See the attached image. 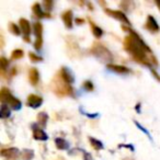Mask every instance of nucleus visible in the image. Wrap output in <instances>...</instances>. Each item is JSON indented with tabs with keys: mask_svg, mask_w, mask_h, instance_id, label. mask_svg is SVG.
<instances>
[{
	"mask_svg": "<svg viewBox=\"0 0 160 160\" xmlns=\"http://www.w3.org/2000/svg\"><path fill=\"white\" fill-rule=\"evenodd\" d=\"M19 24H20V29H21V31H22V33L25 35L24 41L30 42L29 35H30V33H31V25H30V22L27 20V19H21Z\"/></svg>",
	"mask_w": 160,
	"mask_h": 160,
	"instance_id": "39448f33",
	"label": "nucleus"
},
{
	"mask_svg": "<svg viewBox=\"0 0 160 160\" xmlns=\"http://www.w3.org/2000/svg\"><path fill=\"white\" fill-rule=\"evenodd\" d=\"M29 56H30V59H31L32 62H42V59H43L41 56L36 55V54H34V53H30Z\"/></svg>",
	"mask_w": 160,
	"mask_h": 160,
	"instance_id": "bb28decb",
	"label": "nucleus"
},
{
	"mask_svg": "<svg viewBox=\"0 0 160 160\" xmlns=\"http://www.w3.org/2000/svg\"><path fill=\"white\" fill-rule=\"evenodd\" d=\"M33 137L35 138L36 140H46L47 138H48L44 131L38 129V128H35L33 131Z\"/></svg>",
	"mask_w": 160,
	"mask_h": 160,
	"instance_id": "2eb2a0df",
	"label": "nucleus"
},
{
	"mask_svg": "<svg viewBox=\"0 0 160 160\" xmlns=\"http://www.w3.org/2000/svg\"><path fill=\"white\" fill-rule=\"evenodd\" d=\"M58 73L62 76V78L65 80V81H66L67 83H69V85H70V83L72 82V80H73L72 79V76H71V73L69 72L67 68H65V67H64V68H62Z\"/></svg>",
	"mask_w": 160,
	"mask_h": 160,
	"instance_id": "ddd939ff",
	"label": "nucleus"
},
{
	"mask_svg": "<svg viewBox=\"0 0 160 160\" xmlns=\"http://www.w3.org/2000/svg\"><path fill=\"white\" fill-rule=\"evenodd\" d=\"M0 116L1 118H7L10 116V109L7 104L1 105V110H0Z\"/></svg>",
	"mask_w": 160,
	"mask_h": 160,
	"instance_id": "a211bd4d",
	"label": "nucleus"
},
{
	"mask_svg": "<svg viewBox=\"0 0 160 160\" xmlns=\"http://www.w3.org/2000/svg\"><path fill=\"white\" fill-rule=\"evenodd\" d=\"M43 33V25L40 22L34 23V34H35L36 38H42Z\"/></svg>",
	"mask_w": 160,
	"mask_h": 160,
	"instance_id": "dca6fc26",
	"label": "nucleus"
},
{
	"mask_svg": "<svg viewBox=\"0 0 160 160\" xmlns=\"http://www.w3.org/2000/svg\"><path fill=\"white\" fill-rule=\"evenodd\" d=\"M18 149L17 148H7L1 150V156L6 159H16L18 156Z\"/></svg>",
	"mask_w": 160,
	"mask_h": 160,
	"instance_id": "1a4fd4ad",
	"label": "nucleus"
},
{
	"mask_svg": "<svg viewBox=\"0 0 160 160\" xmlns=\"http://www.w3.org/2000/svg\"><path fill=\"white\" fill-rule=\"evenodd\" d=\"M9 29H10V31L14 34V35H20V29H19V27L17 24H14V23H10Z\"/></svg>",
	"mask_w": 160,
	"mask_h": 160,
	"instance_id": "393cba45",
	"label": "nucleus"
},
{
	"mask_svg": "<svg viewBox=\"0 0 160 160\" xmlns=\"http://www.w3.org/2000/svg\"><path fill=\"white\" fill-rule=\"evenodd\" d=\"M76 22H77L78 24H79V23L81 24V23H83V20H81V19H77V20H76Z\"/></svg>",
	"mask_w": 160,
	"mask_h": 160,
	"instance_id": "2f4dec72",
	"label": "nucleus"
},
{
	"mask_svg": "<svg viewBox=\"0 0 160 160\" xmlns=\"http://www.w3.org/2000/svg\"><path fill=\"white\" fill-rule=\"evenodd\" d=\"M52 90L58 97L71 96L72 94V88H71V86L62 79L59 73H57L54 77L53 81H52Z\"/></svg>",
	"mask_w": 160,
	"mask_h": 160,
	"instance_id": "f03ea898",
	"label": "nucleus"
},
{
	"mask_svg": "<svg viewBox=\"0 0 160 160\" xmlns=\"http://www.w3.org/2000/svg\"><path fill=\"white\" fill-rule=\"evenodd\" d=\"M8 65H9V62L7 60V58H5V57L0 58V68H1V72L2 73L7 70Z\"/></svg>",
	"mask_w": 160,
	"mask_h": 160,
	"instance_id": "5701e85b",
	"label": "nucleus"
},
{
	"mask_svg": "<svg viewBox=\"0 0 160 160\" xmlns=\"http://www.w3.org/2000/svg\"><path fill=\"white\" fill-rule=\"evenodd\" d=\"M43 102V99L38 94H30L28 98V105L31 108H38Z\"/></svg>",
	"mask_w": 160,
	"mask_h": 160,
	"instance_id": "0eeeda50",
	"label": "nucleus"
},
{
	"mask_svg": "<svg viewBox=\"0 0 160 160\" xmlns=\"http://www.w3.org/2000/svg\"><path fill=\"white\" fill-rule=\"evenodd\" d=\"M85 160H91V159H90V158H91V156H90L89 155V153H85Z\"/></svg>",
	"mask_w": 160,
	"mask_h": 160,
	"instance_id": "7c9ffc66",
	"label": "nucleus"
},
{
	"mask_svg": "<svg viewBox=\"0 0 160 160\" xmlns=\"http://www.w3.org/2000/svg\"><path fill=\"white\" fill-rule=\"evenodd\" d=\"M156 5L159 7V9H160V1H156Z\"/></svg>",
	"mask_w": 160,
	"mask_h": 160,
	"instance_id": "473e14b6",
	"label": "nucleus"
},
{
	"mask_svg": "<svg viewBox=\"0 0 160 160\" xmlns=\"http://www.w3.org/2000/svg\"><path fill=\"white\" fill-rule=\"evenodd\" d=\"M34 157V152L30 149H24V150L21 152V158L23 160H32V158Z\"/></svg>",
	"mask_w": 160,
	"mask_h": 160,
	"instance_id": "6ab92c4d",
	"label": "nucleus"
},
{
	"mask_svg": "<svg viewBox=\"0 0 160 160\" xmlns=\"http://www.w3.org/2000/svg\"><path fill=\"white\" fill-rule=\"evenodd\" d=\"M83 88H85L86 90H88V91H92L93 88H94V86L91 81L88 80V81H85V82H83Z\"/></svg>",
	"mask_w": 160,
	"mask_h": 160,
	"instance_id": "a878e982",
	"label": "nucleus"
},
{
	"mask_svg": "<svg viewBox=\"0 0 160 160\" xmlns=\"http://www.w3.org/2000/svg\"><path fill=\"white\" fill-rule=\"evenodd\" d=\"M0 100L2 102V104H9L10 107H12L14 110L20 109L21 107V101L19 99L14 98L12 96V93L7 89V88H2L0 91Z\"/></svg>",
	"mask_w": 160,
	"mask_h": 160,
	"instance_id": "20e7f679",
	"label": "nucleus"
},
{
	"mask_svg": "<svg viewBox=\"0 0 160 160\" xmlns=\"http://www.w3.org/2000/svg\"><path fill=\"white\" fill-rule=\"evenodd\" d=\"M47 118H47L46 113H40V114H38V123H40L41 125H43V126H45V125H46Z\"/></svg>",
	"mask_w": 160,
	"mask_h": 160,
	"instance_id": "b1692460",
	"label": "nucleus"
},
{
	"mask_svg": "<svg viewBox=\"0 0 160 160\" xmlns=\"http://www.w3.org/2000/svg\"><path fill=\"white\" fill-rule=\"evenodd\" d=\"M124 30L129 32L131 35H128L124 41V47L127 52L132 55V57L138 62L150 66L151 64L157 65L158 62L156 57L151 53V49L147 46L146 43L139 38L136 32L131 30L129 28H123Z\"/></svg>",
	"mask_w": 160,
	"mask_h": 160,
	"instance_id": "f257e3e1",
	"label": "nucleus"
},
{
	"mask_svg": "<svg viewBox=\"0 0 160 160\" xmlns=\"http://www.w3.org/2000/svg\"><path fill=\"white\" fill-rule=\"evenodd\" d=\"M42 44H43L42 38H36L35 43H34V47H35V49H41V48H42Z\"/></svg>",
	"mask_w": 160,
	"mask_h": 160,
	"instance_id": "cd10ccee",
	"label": "nucleus"
},
{
	"mask_svg": "<svg viewBox=\"0 0 160 160\" xmlns=\"http://www.w3.org/2000/svg\"><path fill=\"white\" fill-rule=\"evenodd\" d=\"M151 71H152V73H153V75H155V77H156V78H157V79H158V80H159V81H160V76H159V75H158V73H157V72H156V71H155V70H153V69H152V70H151Z\"/></svg>",
	"mask_w": 160,
	"mask_h": 160,
	"instance_id": "c756f323",
	"label": "nucleus"
},
{
	"mask_svg": "<svg viewBox=\"0 0 160 160\" xmlns=\"http://www.w3.org/2000/svg\"><path fill=\"white\" fill-rule=\"evenodd\" d=\"M91 53L93 54L96 57L103 60V62H112V60H113V56H112L111 52H110L107 47L103 46L101 43H94L91 48Z\"/></svg>",
	"mask_w": 160,
	"mask_h": 160,
	"instance_id": "7ed1b4c3",
	"label": "nucleus"
},
{
	"mask_svg": "<svg viewBox=\"0 0 160 160\" xmlns=\"http://www.w3.org/2000/svg\"><path fill=\"white\" fill-rule=\"evenodd\" d=\"M62 21H64L66 28L69 29V28L72 27V11H70V10L65 11L64 13L62 14Z\"/></svg>",
	"mask_w": 160,
	"mask_h": 160,
	"instance_id": "9b49d317",
	"label": "nucleus"
},
{
	"mask_svg": "<svg viewBox=\"0 0 160 160\" xmlns=\"http://www.w3.org/2000/svg\"><path fill=\"white\" fill-rule=\"evenodd\" d=\"M55 144H56V147L58 149H66L68 148V144L65 139H62V138H56L55 139Z\"/></svg>",
	"mask_w": 160,
	"mask_h": 160,
	"instance_id": "aec40b11",
	"label": "nucleus"
},
{
	"mask_svg": "<svg viewBox=\"0 0 160 160\" xmlns=\"http://www.w3.org/2000/svg\"><path fill=\"white\" fill-rule=\"evenodd\" d=\"M105 12H107L108 14H110V16H112L113 18L118 19V20L122 21V22L126 23V24H129V20L127 19V17L125 16L124 12L120 11V10H110V9H105Z\"/></svg>",
	"mask_w": 160,
	"mask_h": 160,
	"instance_id": "423d86ee",
	"label": "nucleus"
},
{
	"mask_svg": "<svg viewBox=\"0 0 160 160\" xmlns=\"http://www.w3.org/2000/svg\"><path fill=\"white\" fill-rule=\"evenodd\" d=\"M23 55H24V53H23L22 49L18 48V49H14V51L12 52L11 58L12 59H20V58L23 57Z\"/></svg>",
	"mask_w": 160,
	"mask_h": 160,
	"instance_id": "4be33fe9",
	"label": "nucleus"
},
{
	"mask_svg": "<svg viewBox=\"0 0 160 160\" xmlns=\"http://www.w3.org/2000/svg\"><path fill=\"white\" fill-rule=\"evenodd\" d=\"M108 68L111 69L112 71H115V72H118V73H128L129 69L127 67H124V66H121V65H113V64H109L108 65Z\"/></svg>",
	"mask_w": 160,
	"mask_h": 160,
	"instance_id": "f8f14e48",
	"label": "nucleus"
},
{
	"mask_svg": "<svg viewBox=\"0 0 160 160\" xmlns=\"http://www.w3.org/2000/svg\"><path fill=\"white\" fill-rule=\"evenodd\" d=\"M29 80L31 85L36 86L40 81V73H38V69L36 68H31L29 71Z\"/></svg>",
	"mask_w": 160,
	"mask_h": 160,
	"instance_id": "9d476101",
	"label": "nucleus"
},
{
	"mask_svg": "<svg viewBox=\"0 0 160 160\" xmlns=\"http://www.w3.org/2000/svg\"><path fill=\"white\" fill-rule=\"evenodd\" d=\"M146 29L149 30L150 32H158L159 31V25L156 22L155 18L152 16H148L147 17V22H146Z\"/></svg>",
	"mask_w": 160,
	"mask_h": 160,
	"instance_id": "6e6552de",
	"label": "nucleus"
},
{
	"mask_svg": "<svg viewBox=\"0 0 160 160\" xmlns=\"http://www.w3.org/2000/svg\"><path fill=\"white\" fill-rule=\"evenodd\" d=\"M32 9H33V13L35 14L36 18L42 19V18H44L45 16H47V14H45V12L43 11V9H42V7H41L40 3H38V2L34 3L33 7H32ZM47 17H48V16H47Z\"/></svg>",
	"mask_w": 160,
	"mask_h": 160,
	"instance_id": "4468645a",
	"label": "nucleus"
},
{
	"mask_svg": "<svg viewBox=\"0 0 160 160\" xmlns=\"http://www.w3.org/2000/svg\"><path fill=\"white\" fill-rule=\"evenodd\" d=\"M90 24H91V29H92V32H93V35L96 36V38H101L102 34H103L102 30H101L97 24H94L91 20H90Z\"/></svg>",
	"mask_w": 160,
	"mask_h": 160,
	"instance_id": "f3484780",
	"label": "nucleus"
},
{
	"mask_svg": "<svg viewBox=\"0 0 160 160\" xmlns=\"http://www.w3.org/2000/svg\"><path fill=\"white\" fill-rule=\"evenodd\" d=\"M44 6L46 7V10H51V7L53 6L52 1H44Z\"/></svg>",
	"mask_w": 160,
	"mask_h": 160,
	"instance_id": "c85d7f7f",
	"label": "nucleus"
},
{
	"mask_svg": "<svg viewBox=\"0 0 160 160\" xmlns=\"http://www.w3.org/2000/svg\"><path fill=\"white\" fill-rule=\"evenodd\" d=\"M89 139H90V144H91V146L93 147L94 149H97V150H100V149L103 148V145H102V142H101L100 140L94 139V138H92V137H90Z\"/></svg>",
	"mask_w": 160,
	"mask_h": 160,
	"instance_id": "412c9836",
	"label": "nucleus"
}]
</instances>
